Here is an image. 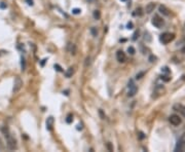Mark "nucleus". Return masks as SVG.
Instances as JSON below:
<instances>
[{
  "label": "nucleus",
  "mask_w": 185,
  "mask_h": 152,
  "mask_svg": "<svg viewBox=\"0 0 185 152\" xmlns=\"http://www.w3.org/2000/svg\"><path fill=\"white\" fill-rule=\"evenodd\" d=\"M174 39H175V34L170 33V32L163 33V34L160 36V41L163 43V44H168V43H170L171 41H173Z\"/></svg>",
  "instance_id": "obj_1"
},
{
  "label": "nucleus",
  "mask_w": 185,
  "mask_h": 152,
  "mask_svg": "<svg viewBox=\"0 0 185 152\" xmlns=\"http://www.w3.org/2000/svg\"><path fill=\"white\" fill-rule=\"evenodd\" d=\"M151 23H152V25L156 27L157 29H160V28L164 27V25H165V21L163 20V18H160V15H155L154 17L152 18V21H151Z\"/></svg>",
  "instance_id": "obj_2"
},
{
  "label": "nucleus",
  "mask_w": 185,
  "mask_h": 152,
  "mask_svg": "<svg viewBox=\"0 0 185 152\" xmlns=\"http://www.w3.org/2000/svg\"><path fill=\"white\" fill-rule=\"evenodd\" d=\"M175 150L176 151H185V133L181 136L180 139H179Z\"/></svg>",
  "instance_id": "obj_3"
},
{
  "label": "nucleus",
  "mask_w": 185,
  "mask_h": 152,
  "mask_svg": "<svg viewBox=\"0 0 185 152\" xmlns=\"http://www.w3.org/2000/svg\"><path fill=\"white\" fill-rule=\"evenodd\" d=\"M137 92H138V87L136 84L134 83L132 80L130 81V83H129V89H127V96L129 97H134L135 95L137 94Z\"/></svg>",
  "instance_id": "obj_4"
},
{
  "label": "nucleus",
  "mask_w": 185,
  "mask_h": 152,
  "mask_svg": "<svg viewBox=\"0 0 185 152\" xmlns=\"http://www.w3.org/2000/svg\"><path fill=\"white\" fill-rule=\"evenodd\" d=\"M169 121L171 122V125H175V127H177V125H181L182 120H181V118L178 116V115L173 114V115H171V116L169 117Z\"/></svg>",
  "instance_id": "obj_5"
},
{
  "label": "nucleus",
  "mask_w": 185,
  "mask_h": 152,
  "mask_svg": "<svg viewBox=\"0 0 185 152\" xmlns=\"http://www.w3.org/2000/svg\"><path fill=\"white\" fill-rule=\"evenodd\" d=\"M7 136V146H8L9 149H15L17 147V141H15V139L14 137H12L10 135H5Z\"/></svg>",
  "instance_id": "obj_6"
},
{
  "label": "nucleus",
  "mask_w": 185,
  "mask_h": 152,
  "mask_svg": "<svg viewBox=\"0 0 185 152\" xmlns=\"http://www.w3.org/2000/svg\"><path fill=\"white\" fill-rule=\"evenodd\" d=\"M173 109L175 110V111L180 113V114L183 117H185V106H184V105H182V104H175L173 106Z\"/></svg>",
  "instance_id": "obj_7"
},
{
  "label": "nucleus",
  "mask_w": 185,
  "mask_h": 152,
  "mask_svg": "<svg viewBox=\"0 0 185 152\" xmlns=\"http://www.w3.org/2000/svg\"><path fill=\"white\" fill-rule=\"evenodd\" d=\"M116 60L119 62V63H124L127 60V56L126 53H124L122 50H118L116 53Z\"/></svg>",
  "instance_id": "obj_8"
},
{
  "label": "nucleus",
  "mask_w": 185,
  "mask_h": 152,
  "mask_svg": "<svg viewBox=\"0 0 185 152\" xmlns=\"http://www.w3.org/2000/svg\"><path fill=\"white\" fill-rule=\"evenodd\" d=\"M23 86V81L20 77H17L15 80V86H14V92H18L21 89V87Z\"/></svg>",
  "instance_id": "obj_9"
},
{
  "label": "nucleus",
  "mask_w": 185,
  "mask_h": 152,
  "mask_svg": "<svg viewBox=\"0 0 185 152\" xmlns=\"http://www.w3.org/2000/svg\"><path fill=\"white\" fill-rule=\"evenodd\" d=\"M154 8H155V3L150 2V3H148L146 5V7H145V11H146V14H151V12L154 10Z\"/></svg>",
  "instance_id": "obj_10"
},
{
  "label": "nucleus",
  "mask_w": 185,
  "mask_h": 152,
  "mask_svg": "<svg viewBox=\"0 0 185 152\" xmlns=\"http://www.w3.org/2000/svg\"><path fill=\"white\" fill-rule=\"evenodd\" d=\"M53 127H54V117L49 116L48 119H46V128L48 131H51L53 130Z\"/></svg>",
  "instance_id": "obj_11"
},
{
  "label": "nucleus",
  "mask_w": 185,
  "mask_h": 152,
  "mask_svg": "<svg viewBox=\"0 0 185 152\" xmlns=\"http://www.w3.org/2000/svg\"><path fill=\"white\" fill-rule=\"evenodd\" d=\"M160 11L165 15H171V10L169 9L168 7H166L165 5H160Z\"/></svg>",
  "instance_id": "obj_12"
},
{
  "label": "nucleus",
  "mask_w": 185,
  "mask_h": 152,
  "mask_svg": "<svg viewBox=\"0 0 185 152\" xmlns=\"http://www.w3.org/2000/svg\"><path fill=\"white\" fill-rule=\"evenodd\" d=\"M73 73H74V69L72 68V67H70L68 70H67L66 73H65V75H66L67 78H69V77H71V76H72V74H73Z\"/></svg>",
  "instance_id": "obj_13"
},
{
  "label": "nucleus",
  "mask_w": 185,
  "mask_h": 152,
  "mask_svg": "<svg viewBox=\"0 0 185 152\" xmlns=\"http://www.w3.org/2000/svg\"><path fill=\"white\" fill-rule=\"evenodd\" d=\"M100 17H101L100 11H99V10H95V12H94V18H95L96 20H99Z\"/></svg>",
  "instance_id": "obj_14"
},
{
  "label": "nucleus",
  "mask_w": 185,
  "mask_h": 152,
  "mask_svg": "<svg viewBox=\"0 0 185 152\" xmlns=\"http://www.w3.org/2000/svg\"><path fill=\"white\" fill-rule=\"evenodd\" d=\"M135 11H136V12H135V15H143V12H142V8H141V7H139V8H137L136 10H135Z\"/></svg>",
  "instance_id": "obj_15"
},
{
  "label": "nucleus",
  "mask_w": 185,
  "mask_h": 152,
  "mask_svg": "<svg viewBox=\"0 0 185 152\" xmlns=\"http://www.w3.org/2000/svg\"><path fill=\"white\" fill-rule=\"evenodd\" d=\"M66 121H67V123H71L72 121H73V116H72V114H68Z\"/></svg>",
  "instance_id": "obj_16"
},
{
  "label": "nucleus",
  "mask_w": 185,
  "mask_h": 152,
  "mask_svg": "<svg viewBox=\"0 0 185 152\" xmlns=\"http://www.w3.org/2000/svg\"><path fill=\"white\" fill-rule=\"evenodd\" d=\"M127 51H129V53H131V55H134V53H135V48L133 47V46H130V47L127 48Z\"/></svg>",
  "instance_id": "obj_17"
},
{
  "label": "nucleus",
  "mask_w": 185,
  "mask_h": 152,
  "mask_svg": "<svg viewBox=\"0 0 185 152\" xmlns=\"http://www.w3.org/2000/svg\"><path fill=\"white\" fill-rule=\"evenodd\" d=\"M80 11H81V10H80L79 8H73V9H72V14H74V15H79Z\"/></svg>",
  "instance_id": "obj_18"
},
{
  "label": "nucleus",
  "mask_w": 185,
  "mask_h": 152,
  "mask_svg": "<svg viewBox=\"0 0 185 152\" xmlns=\"http://www.w3.org/2000/svg\"><path fill=\"white\" fill-rule=\"evenodd\" d=\"M161 79L168 82V81H170V80H171V77H168V76H166V75H163V76H161Z\"/></svg>",
  "instance_id": "obj_19"
},
{
  "label": "nucleus",
  "mask_w": 185,
  "mask_h": 152,
  "mask_svg": "<svg viewBox=\"0 0 185 152\" xmlns=\"http://www.w3.org/2000/svg\"><path fill=\"white\" fill-rule=\"evenodd\" d=\"M133 27H134V25H133L132 22L127 23V29H133Z\"/></svg>",
  "instance_id": "obj_20"
},
{
  "label": "nucleus",
  "mask_w": 185,
  "mask_h": 152,
  "mask_svg": "<svg viewBox=\"0 0 185 152\" xmlns=\"http://www.w3.org/2000/svg\"><path fill=\"white\" fill-rule=\"evenodd\" d=\"M55 68H57V70H58V71L62 72V69H61V67H60L59 65H55Z\"/></svg>",
  "instance_id": "obj_21"
},
{
  "label": "nucleus",
  "mask_w": 185,
  "mask_h": 152,
  "mask_svg": "<svg viewBox=\"0 0 185 152\" xmlns=\"http://www.w3.org/2000/svg\"><path fill=\"white\" fill-rule=\"evenodd\" d=\"M143 75H144V73H140V74H137L136 78H137V79H140V78H141V76H143Z\"/></svg>",
  "instance_id": "obj_22"
},
{
  "label": "nucleus",
  "mask_w": 185,
  "mask_h": 152,
  "mask_svg": "<svg viewBox=\"0 0 185 152\" xmlns=\"http://www.w3.org/2000/svg\"><path fill=\"white\" fill-rule=\"evenodd\" d=\"M0 7H1V8H5V7H6V4H4L3 2H1V4H0Z\"/></svg>",
  "instance_id": "obj_23"
},
{
  "label": "nucleus",
  "mask_w": 185,
  "mask_h": 152,
  "mask_svg": "<svg viewBox=\"0 0 185 152\" xmlns=\"http://www.w3.org/2000/svg\"><path fill=\"white\" fill-rule=\"evenodd\" d=\"M26 1L28 2V4L29 5H33V0H26Z\"/></svg>",
  "instance_id": "obj_24"
},
{
  "label": "nucleus",
  "mask_w": 185,
  "mask_h": 152,
  "mask_svg": "<svg viewBox=\"0 0 185 152\" xmlns=\"http://www.w3.org/2000/svg\"><path fill=\"white\" fill-rule=\"evenodd\" d=\"M92 32H93V34L94 35H97V32H96V29H95V28H93V29H92Z\"/></svg>",
  "instance_id": "obj_25"
},
{
  "label": "nucleus",
  "mask_w": 185,
  "mask_h": 152,
  "mask_svg": "<svg viewBox=\"0 0 185 152\" xmlns=\"http://www.w3.org/2000/svg\"><path fill=\"white\" fill-rule=\"evenodd\" d=\"M139 137H140V139H143V138H145V136H144V134H143V133H140Z\"/></svg>",
  "instance_id": "obj_26"
},
{
  "label": "nucleus",
  "mask_w": 185,
  "mask_h": 152,
  "mask_svg": "<svg viewBox=\"0 0 185 152\" xmlns=\"http://www.w3.org/2000/svg\"><path fill=\"white\" fill-rule=\"evenodd\" d=\"M137 35H138V33L136 32V33H135V35H134V38H133V39H134V40H136V39H137Z\"/></svg>",
  "instance_id": "obj_27"
},
{
  "label": "nucleus",
  "mask_w": 185,
  "mask_h": 152,
  "mask_svg": "<svg viewBox=\"0 0 185 152\" xmlns=\"http://www.w3.org/2000/svg\"><path fill=\"white\" fill-rule=\"evenodd\" d=\"M121 1H127V0H121Z\"/></svg>",
  "instance_id": "obj_28"
}]
</instances>
